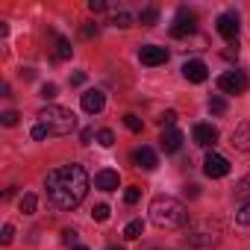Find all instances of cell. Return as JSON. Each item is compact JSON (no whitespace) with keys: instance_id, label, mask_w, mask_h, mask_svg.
Masks as SVG:
<instances>
[{"instance_id":"obj_32","label":"cell","mask_w":250,"mask_h":250,"mask_svg":"<svg viewBox=\"0 0 250 250\" xmlns=\"http://www.w3.org/2000/svg\"><path fill=\"white\" fill-rule=\"evenodd\" d=\"M12 238H15V227L6 224V227H3V235H0V241H3V244H12Z\"/></svg>"},{"instance_id":"obj_33","label":"cell","mask_w":250,"mask_h":250,"mask_svg":"<svg viewBox=\"0 0 250 250\" xmlns=\"http://www.w3.org/2000/svg\"><path fill=\"white\" fill-rule=\"evenodd\" d=\"M88 9L91 12H106V0H88Z\"/></svg>"},{"instance_id":"obj_35","label":"cell","mask_w":250,"mask_h":250,"mask_svg":"<svg viewBox=\"0 0 250 250\" xmlns=\"http://www.w3.org/2000/svg\"><path fill=\"white\" fill-rule=\"evenodd\" d=\"M83 83H85V74H83V71H77V74L71 77V85H83Z\"/></svg>"},{"instance_id":"obj_13","label":"cell","mask_w":250,"mask_h":250,"mask_svg":"<svg viewBox=\"0 0 250 250\" xmlns=\"http://www.w3.org/2000/svg\"><path fill=\"white\" fill-rule=\"evenodd\" d=\"M159 147L165 150V153H177L180 147H183V133L180 130H162V136H159Z\"/></svg>"},{"instance_id":"obj_1","label":"cell","mask_w":250,"mask_h":250,"mask_svg":"<svg viewBox=\"0 0 250 250\" xmlns=\"http://www.w3.org/2000/svg\"><path fill=\"white\" fill-rule=\"evenodd\" d=\"M44 188H47V200L56 209L71 212L88 194V174H85L83 165H74L71 162V165H62V168L50 171L47 180H44Z\"/></svg>"},{"instance_id":"obj_15","label":"cell","mask_w":250,"mask_h":250,"mask_svg":"<svg viewBox=\"0 0 250 250\" xmlns=\"http://www.w3.org/2000/svg\"><path fill=\"white\" fill-rule=\"evenodd\" d=\"M232 147L241 153H250V124H238L232 130Z\"/></svg>"},{"instance_id":"obj_24","label":"cell","mask_w":250,"mask_h":250,"mask_svg":"<svg viewBox=\"0 0 250 250\" xmlns=\"http://www.w3.org/2000/svg\"><path fill=\"white\" fill-rule=\"evenodd\" d=\"M112 24L121 27V30H127V27H133V15H130V12H118V15L112 18Z\"/></svg>"},{"instance_id":"obj_21","label":"cell","mask_w":250,"mask_h":250,"mask_svg":"<svg viewBox=\"0 0 250 250\" xmlns=\"http://www.w3.org/2000/svg\"><path fill=\"white\" fill-rule=\"evenodd\" d=\"M235 221H238L241 227H250V200H244V203L235 209Z\"/></svg>"},{"instance_id":"obj_39","label":"cell","mask_w":250,"mask_h":250,"mask_svg":"<svg viewBox=\"0 0 250 250\" xmlns=\"http://www.w3.org/2000/svg\"><path fill=\"white\" fill-rule=\"evenodd\" d=\"M197 194H200L197 186H188V188H186V197H197Z\"/></svg>"},{"instance_id":"obj_36","label":"cell","mask_w":250,"mask_h":250,"mask_svg":"<svg viewBox=\"0 0 250 250\" xmlns=\"http://www.w3.org/2000/svg\"><path fill=\"white\" fill-rule=\"evenodd\" d=\"M238 191H241V194H250V174H247V177L241 180V186H238Z\"/></svg>"},{"instance_id":"obj_30","label":"cell","mask_w":250,"mask_h":250,"mask_svg":"<svg viewBox=\"0 0 250 250\" xmlns=\"http://www.w3.org/2000/svg\"><path fill=\"white\" fill-rule=\"evenodd\" d=\"M47 136H50V130H47V127H44V124L39 121V124H36V127H33V139H36V142H42V139H47Z\"/></svg>"},{"instance_id":"obj_5","label":"cell","mask_w":250,"mask_h":250,"mask_svg":"<svg viewBox=\"0 0 250 250\" xmlns=\"http://www.w3.org/2000/svg\"><path fill=\"white\" fill-rule=\"evenodd\" d=\"M218 85H221L224 94H244L247 85H250V80H247L244 71H227V74H221Z\"/></svg>"},{"instance_id":"obj_37","label":"cell","mask_w":250,"mask_h":250,"mask_svg":"<svg viewBox=\"0 0 250 250\" xmlns=\"http://www.w3.org/2000/svg\"><path fill=\"white\" fill-rule=\"evenodd\" d=\"M62 238H65L68 244H74V241H77V232H74V229H65V232H62Z\"/></svg>"},{"instance_id":"obj_23","label":"cell","mask_w":250,"mask_h":250,"mask_svg":"<svg viewBox=\"0 0 250 250\" xmlns=\"http://www.w3.org/2000/svg\"><path fill=\"white\" fill-rule=\"evenodd\" d=\"M209 112H215V115H224V112H227V100H224L221 94L209 97Z\"/></svg>"},{"instance_id":"obj_28","label":"cell","mask_w":250,"mask_h":250,"mask_svg":"<svg viewBox=\"0 0 250 250\" xmlns=\"http://www.w3.org/2000/svg\"><path fill=\"white\" fill-rule=\"evenodd\" d=\"M91 218H94V221H100V224H103V221H109V206H106V203H97V206L91 209Z\"/></svg>"},{"instance_id":"obj_34","label":"cell","mask_w":250,"mask_h":250,"mask_svg":"<svg viewBox=\"0 0 250 250\" xmlns=\"http://www.w3.org/2000/svg\"><path fill=\"white\" fill-rule=\"evenodd\" d=\"M80 139H83V145H91V139H97V136H94V130H83Z\"/></svg>"},{"instance_id":"obj_19","label":"cell","mask_w":250,"mask_h":250,"mask_svg":"<svg viewBox=\"0 0 250 250\" xmlns=\"http://www.w3.org/2000/svg\"><path fill=\"white\" fill-rule=\"evenodd\" d=\"M139 21H142L145 27H156V21H159V12H156L153 6H147V9H142V15H139Z\"/></svg>"},{"instance_id":"obj_27","label":"cell","mask_w":250,"mask_h":250,"mask_svg":"<svg viewBox=\"0 0 250 250\" xmlns=\"http://www.w3.org/2000/svg\"><path fill=\"white\" fill-rule=\"evenodd\" d=\"M97 145H100V147H112V145H115V133H112V130H100V133H97Z\"/></svg>"},{"instance_id":"obj_31","label":"cell","mask_w":250,"mask_h":250,"mask_svg":"<svg viewBox=\"0 0 250 250\" xmlns=\"http://www.w3.org/2000/svg\"><path fill=\"white\" fill-rule=\"evenodd\" d=\"M56 91H59V88H56V85H53V83H44V85H42V91H39V94H42V97H44V100H53V97H56Z\"/></svg>"},{"instance_id":"obj_3","label":"cell","mask_w":250,"mask_h":250,"mask_svg":"<svg viewBox=\"0 0 250 250\" xmlns=\"http://www.w3.org/2000/svg\"><path fill=\"white\" fill-rule=\"evenodd\" d=\"M39 118H42V124L50 130V136H71L74 130H77V115L71 112V109H62V106H44L42 112H39Z\"/></svg>"},{"instance_id":"obj_8","label":"cell","mask_w":250,"mask_h":250,"mask_svg":"<svg viewBox=\"0 0 250 250\" xmlns=\"http://www.w3.org/2000/svg\"><path fill=\"white\" fill-rule=\"evenodd\" d=\"M191 139H194L197 147H212V145L218 142V130L212 127V124H194Z\"/></svg>"},{"instance_id":"obj_12","label":"cell","mask_w":250,"mask_h":250,"mask_svg":"<svg viewBox=\"0 0 250 250\" xmlns=\"http://www.w3.org/2000/svg\"><path fill=\"white\" fill-rule=\"evenodd\" d=\"M139 59H142L145 65H165V62H168V50H165V47H156V44H145V47L139 50Z\"/></svg>"},{"instance_id":"obj_41","label":"cell","mask_w":250,"mask_h":250,"mask_svg":"<svg viewBox=\"0 0 250 250\" xmlns=\"http://www.w3.org/2000/svg\"><path fill=\"white\" fill-rule=\"evenodd\" d=\"M109 250H121V247H109Z\"/></svg>"},{"instance_id":"obj_16","label":"cell","mask_w":250,"mask_h":250,"mask_svg":"<svg viewBox=\"0 0 250 250\" xmlns=\"http://www.w3.org/2000/svg\"><path fill=\"white\" fill-rule=\"evenodd\" d=\"M133 162H136V168H145V171H153V168L159 165V159H156V153H153L150 147H139V150L133 153Z\"/></svg>"},{"instance_id":"obj_14","label":"cell","mask_w":250,"mask_h":250,"mask_svg":"<svg viewBox=\"0 0 250 250\" xmlns=\"http://www.w3.org/2000/svg\"><path fill=\"white\" fill-rule=\"evenodd\" d=\"M118 186H121V177H118V171H97V177H94V188H100V191H118Z\"/></svg>"},{"instance_id":"obj_10","label":"cell","mask_w":250,"mask_h":250,"mask_svg":"<svg viewBox=\"0 0 250 250\" xmlns=\"http://www.w3.org/2000/svg\"><path fill=\"white\" fill-rule=\"evenodd\" d=\"M183 77L188 80V83H206L209 80V68H206V62H200V59H191V62H186L183 65Z\"/></svg>"},{"instance_id":"obj_20","label":"cell","mask_w":250,"mask_h":250,"mask_svg":"<svg viewBox=\"0 0 250 250\" xmlns=\"http://www.w3.org/2000/svg\"><path fill=\"white\" fill-rule=\"evenodd\" d=\"M71 53H74L71 42L68 39H56V59H71Z\"/></svg>"},{"instance_id":"obj_25","label":"cell","mask_w":250,"mask_h":250,"mask_svg":"<svg viewBox=\"0 0 250 250\" xmlns=\"http://www.w3.org/2000/svg\"><path fill=\"white\" fill-rule=\"evenodd\" d=\"M159 124H162V130H171L174 124H177V112H174V109L162 112V115H159Z\"/></svg>"},{"instance_id":"obj_38","label":"cell","mask_w":250,"mask_h":250,"mask_svg":"<svg viewBox=\"0 0 250 250\" xmlns=\"http://www.w3.org/2000/svg\"><path fill=\"white\" fill-rule=\"evenodd\" d=\"M83 36H85V39H91V36H97V27H85V30H83Z\"/></svg>"},{"instance_id":"obj_26","label":"cell","mask_w":250,"mask_h":250,"mask_svg":"<svg viewBox=\"0 0 250 250\" xmlns=\"http://www.w3.org/2000/svg\"><path fill=\"white\" fill-rule=\"evenodd\" d=\"M139 197H142V188H136V186H130L127 191H124V203H127V206H136Z\"/></svg>"},{"instance_id":"obj_11","label":"cell","mask_w":250,"mask_h":250,"mask_svg":"<svg viewBox=\"0 0 250 250\" xmlns=\"http://www.w3.org/2000/svg\"><path fill=\"white\" fill-rule=\"evenodd\" d=\"M186 241H188L191 247H209V244L218 241V229H212V227H197V229L188 232Z\"/></svg>"},{"instance_id":"obj_7","label":"cell","mask_w":250,"mask_h":250,"mask_svg":"<svg viewBox=\"0 0 250 250\" xmlns=\"http://www.w3.org/2000/svg\"><path fill=\"white\" fill-rule=\"evenodd\" d=\"M215 30H218L227 42H235V39H238V15H235V12H224V15H218Z\"/></svg>"},{"instance_id":"obj_18","label":"cell","mask_w":250,"mask_h":250,"mask_svg":"<svg viewBox=\"0 0 250 250\" xmlns=\"http://www.w3.org/2000/svg\"><path fill=\"white\" fill-rule=\"evenodd\" d=\"M36 206H39V197H36L33 191H27V194L18 200V209H21L24 215H33V212H36Z\"/></svg>"},{"instance_id":"obj_6","label":"cell","mask_w":250,"mask_h":250,"mask_svg":"<svg viewBox=\"0 0 250 250\" xmlns=\"http://www.w3.org/2000/svg\"><path fill=\"white\" fill-rule=\"evenodd\" d=\"M203 174L206 177H212V180H221V177H227L229 174V162H227V156H221V153H206V159H203Z\"/></svg>"},{"instance_id":"obj_22","label":"cell","mask_w":250,"mask_h":250,"mask_svg":"<svg viewBox=\"0 0 250 250\" xmlns=\"http://www.w3.org/2000/svg\"><path fill=\"white\" fill-rule=\"evenodd\" d=\"M124 124H127V130H130V133H142V118H139V115L127 112V115H124Z\"/></svg>"},{"instance_id":"obj_40","label":"cell","mask_w":250,"mask_h":250,"mask_svg":"<svg viewBox=\"0 0 250 250\" xmlns=\"http://www.w3.org/2000/svg\"><path fill=\"white\" fill-rule=\"evenodd\" d=\"M71 250H88V247H85V244H74Z\"/></svg>"},{"instance_id":"obj_17","label":"cell","mask_w":250,"mask_h":250,"mask_svg":"<svg viewBox=\"0 0 250 250\" xmlns=\"http://www.w3.org/2000/svg\"><path fill=\"white\" fill-rule=\"evenodd\" d=\"M142 232H145V221H130L127 227H124V238H127V241L142 238Z\"/></svg>"},{"instance_id":"obj_2","label":"cell","mask_w":250,"mask_h":250,"mask_svg":"<svg viewBox=\"0 0 250 250\" xmlns=\"http://www.w3.org/2000/svg\"><path fill=\"white\" fill-rule=\"evenodd\" d=\"M150 221L159 227V229H180L186 227L188 221V212H186V203L177 200V197H153L150 200Z\"/></svg>"},{"instance_id":"obj_4","label":"cell","mask_w":250,"mask_h":250,"mask_svg":"<svg viewBox=\"0 0 250 250\" xmlns=\"http://www.w3.org/2000/svg\"><path fill=\"white\" fill-rule=\"evenodd\" d=\"M194 30H197V15L183 6V9L177 12L174 24H171V36H174V39H186V36H191Z\"/></svg>"},{"instance_id":"obj_29","label":"cell","mask_w":250,"mask_h":250,"mask_svg":"<svg viewBox=\"0 0 250 250\" xmlns=\"http://www.w3.org/2000/svg\"><path fill=\"white\" fill-rule=\"evenodd\" d=\"M18 112L15 109H9V112H3V115H0V124H3V127H15V124H18Z\"/></svg>"},{"instance_id":"obj_9","label":"cell","mask_w":250,"mask_h":250,"mask_svg":"<svg viewBox=\"0 0 250 250\" xmlns=\"http://www.w3.org/2000/svg\"><path fill=\"white\" fill-rule=\"evenodd\" d=\"M83 109L88 112V115H100L103 112V106H106V94L100 91V88H88V91H83Z\"/></svg>"}]
</instances>
